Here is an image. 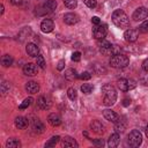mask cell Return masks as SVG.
Masks as SVG:
<instances>
[{"label":"cell","mask_w":148,"mask_h":148,"mask_svg":"<svg viewBox=\"0 0 148 148\" xmlns=\"http://www.w3.org/2000/svg\"><path fill=\"white\" fill-rule=\"evenodd\" d=\"M102 92H103V103L106 106H111L116 103L117 101V91L113 86L110 83H106L102 87Z\"/></svg>","instance_id":"cell-1"},{"label":"cell","mask_w":148,"mask_h":148,"mask_svg":"<svg viewBox=\"0 0 148 148\" xmlns=\"http://www.w3.org/2000/svg\"><path fill=\"white\" fill-rule=\"evenodd\" d=\"M112 22L116 27L120 28V29H124V28H127L130 25V20H128V16L126 15V13L123 10V9H116L113 13H112Z\"/></svg>","instance_id":"cell-2"},{"label":"cell","mask_w":148,"mask_h":148,"mask_svg":"<svg viewBox=\"0 0 148 148\" xmlns=\"http://www.w3.org/2000/svg\"><path fill=\"white\" fill-rule=\"evenodd\" d=\"M128 62H130V58L121 53L113 54L110 59V65L111 67H114V68H124L128 65Z\"/></svg>","instance_id":"cell-3"},{"label":"cell","mask_w":148,"mask_h":148,"mask_svg":"<svg viewBox=\"0 0 148 148\" xmlns=\"http://www.w3.org/2000/svg\"><path fill=\"white\" fill-rule=\"evenodd\" d=\"M128 143L132 147H139L142 143V134L138 130H132L128 134Z\"/></svg>","instance_id":"cell-4"},{"label":"cell","mask_w":148,"mask_h":148,"mask_svg":"<svg viewBox=\"0 0 148 148\" xmlns=\"http://www.w3.org/2000/svg\"><path fill=\"white\" fill-rule=\"evenodd\" d=\"M56 8H57V1L56 0H47L43 6L36 8L37 9L36 13H37V15H43V14L53 12Z\"/></svg>","instance_id":"cell-5"},{"label":"cell","mask_w":148,"mask_h":148,"mask_svg":"<svg viewBox=\"0 0 148 148\" xmlns=\"http://www.w3.org/2000/svg\"><path fill=\"white\" fill-rule=\"evenodd\" d=\"M132 17L134 21H143L148 17V9L146 7H139L134 10Z\"/></svg>","instance_id":"cell-6"},{"label":"cell","mask_w":148,"mask_h":148,"mask_svg":"<svg viewBox=\"0 0 148 148\" xmlns=\"http://www.w3.org/2000/svg\"><path fill=\"white\" fill-rule=\"evenodd\" d=\"M108 34V29H106V25H96L94 29H92V36L96 38V39H104V37L106 36Z\"/></svg>","instance_id":"cell-7"},{"label":"cell","mask_w":148,"mask_h":148,"mask_svg":"<svg viewBox=\"0 0 148 148\" xmlns=\"http://www.w3.org/2000/svg\"><path fill=\"white\" fill-rule=\"evenodd\" d=\"M138 37H139V30H136V29H127L124 34V38L128 43L135 42L138 39Z\"/></svg>","instance_id":"cell-8"},{"label":"cell","mask_w":148,"mask_h":148,"mask_svg":"<svg viewBox=\"0 0 148 148\" xmlns=\"http://www.w3.org/2000/svg\"><path fill=\"white\" fill-rule=\"evenodd\" d=\"M103 116H104V118H105L106 120H109V121H111V123H113V124H116V123H118V121L120 120L119 116H118L114 111H112V110H110V109L104 110V111H103Z\"/></svg>","instance_id":"cell-9"},{"label":"cell","mask_w":148,"mask_h":148,"mask_svg":"<svg viewBox=\"0 0 148 148\" xmlns=\"http://www.w3.org/2000/svg\"><path fill=\"white\" fill-rule=\"evenodd\" d=\"M79 21H80V17L75 13H67V14L64 15V22L66 24H68V25L76 24Z\"/></svg>","instance_id":"cell-10"},{"label":"cell","mask_w":148,"mask_h":148,"mask_svg":"<svg viewBox=\"0 0 148 148\" xmlns=\"http://www.w3.org/2000/svg\"><path fill=\"white\" fill-rule=\"evenodd\" d=\"M53 28H54V23H53V21L50 20V18H45V20H43L42 23H40V30H42L43 32H45V34L51 32V31L53 30Z\"/></svg>","instance_id":"cell-11"},{"label":"cell","mask_w":148,"mask_h":148,"mask_svg":"<svg viewBox=\"0 0 148 148\" xmlns=\"http://www.w3.org/2000/svg\"><path fill=\"white\" fill-rule=\"evenodd\" d=\"M37 67L38 66H36L35 64H31V62L25 64L23 66V73L28 76H34V75L37 74Z\"/></svg>","instance_id":"cell-12"},{"label":"cell","mask_w":148,"mask_h":148,"mask_svg":"<svg viewBox=\"0 0 148 148\" xmlns=\"http://www.w3.org/2000/svg\"><path fill=\"white\" fill-rule=\"evenodd\" d=\"M25 51H27L28 56H30V57H36L37 58L38 54H39V49L34 43H28L27 46H25Z\"/></svg>","instance_id":"cell-13"},{"label":"cell","mask_w":148,"mask_h":148,"mask_svg":"<svg viewBox=\"0 0 148 148\" xmlns=\"http://www.w3.org/2000/svg\"><path fill=\"white\" fill-rule=\"evenodd\" d=\"M47 121L51 126H59L61 124V117L58 113H50L47 117Z\"/></svg>","instance_id":"cell-14"},{"label":"cell","mask_w":148,"mask_h":148,"mask_svg":"<svg viewBox=\"0 0 148 148\" xmlns=\"http://www.w3.org/2000/svg\"><path fill=\"white\" fill-rule=\"evenodd\" d=\"M90 128L92 132L97 133V134H101L104 132V125L99 121V120H92L90 123Z\"/></svg>","instance_id":"cell-15"},{"label":"cell","mask_w":148,"mask_h":148,"mask_svg":"<svg viewBox=\"0 0 148 148\" xmlns=\"http://www.w3.org/2000/svg\"><path fill=\"white\" fill-rule=\"evenodd\" d=\"M25 90L29 94H37L39 91V84L35 81H29L25 84Z\"/></svg>","instance_id":"cell-16"},{"label":"cell","mask_w":148,"mask_h":148,"mask_svg":"<svg viewBox=\"0 0 148 148\" xmlns=\"http://www.w3.org/2000/svg\"><path fill=\"white\" fill-rule=\"evenodd\" d=\"M37 105H38L40 109H43V110H47V109H50V106H51V102H50L45 96H39L38 99H37Z\"/></svg>","instance_id":"cell-17"},{"label":"cell","mask_w":148,"mask_h":148,"mask_svg":"<svg viewBox=\"0 0 148 148\" xmlns=\"http://www.w3.org/2000/svg\"><path fill=\"white\" fill-rule=\"evenodd\" d=\"M28 125H29V120H28V118H25V117H17V118L15 119V126H16L17 128H20V130L27 128Z\"/></svg>","instance_id":"cell-18"},{"label":"cell","mask_w":148,"mask_h":148,"mask_svg":"<svg viewBox=\"0 0 148 148\" xmlns=\"http://www.w3.org/2000/svg\"><path fill=\"white\" fill-rule=\"evenodd\" d=\"M119 141H120V136H119L118 132H117V133H113V134L110 135V138H109V140H108V146H109L110 148H114V147L118 146Z\"/></svg>","instance_id":"cell-19"},{"label":"cell","mask_w":148,"mask_h":148,"mask_svg":"<svg viewBox=\"0 0 148 148\" xmlns=\"http://www.w3.org/2000/svg\"><path fill=\"white\" fill-rule=\"evenodd\" d=\"M61 146L62 147H77V142L72 136H65L61 139Z\"/></svg>","instance_id":"cell-20"},{"label":"cell","mask_w":148,"mask_h":148,"mask_svg":"<svg viewBox=\"0 0 148 148\" xmlns=\"http://www.w3.org/2000/svg\"><path fill=\"white\" fill-rule=\"evenodd\" d=\"M77 77H79V75H77V73H76V71L74 68H68L65 72V79L68 80V81H74Z\"/></svg>","instance_id":"cell-21"},{"label":"cell","mask_w":148,"mask_h":148,"mask_svg":"<svg viewBox=\"0 0 148 148\" xmlns=\"http://www.w3.org/2000/svg\"><path fill=\"white\" fill-rule=\"evenodd\" d=\"M117 86H118V88L121 91H128V82H127V79H124V77L119 79L117 81Z\"/></svg>","instance_id":"cell-22"},{"label":"cell","mask_w":148,"mask_h":148,"mask_svg":"<svg viewBox=\"0 0 148 148\" xmlns=\"http://www.w3.org/2000/svg\"><path fill=\"white\" fill-rule=\"evenodd\" d=\"M32 130L37 133H42L44 131V125L39 119H35L32 123Z\"/></svg>","instance_id":"cell-23"},{"label":"cell","mask_w":148,"mask_h":148,"mask_svg":"<svg viewBox=\"0 0 148 148\" xmlns=\"http://www.w3.org/2000/svg\"><path fill=\"white\" fill-rule=\"evenodd\" d=\"M12 64H13V58H12V56H9V54H3L2 58H1V65H2L3 67H9Z\"/></svg>","instance_id":"cell-24"},{"label":"cell","mask_w":148,"mask_h":148,"mask_svg":"<svg viewBox=\"0 0 148 148\" xmlns=\"http://www.w3.org/2000/svg\"><path fill=\"white\" fill-rule=\"evenodd\" d=\"M6 147L7 148H20L21 142L17 139H8L6 142Z\"/></svg>","instance_id":"cell-25"},{"label":"cell","mask_w":148,"mask_h":148,"mask_svg":"<svg viewBox=\"0 0 148 148\" xmlns=\"http://www.w3.org/2000/svg\"><path fill=\"white\" fill-rule=\"evenodd\" d=\"M59 141H60V136H58V135L52 136V138L45 143V147H46V148H47V147H53V146H56Z\"/></svg>","instance_id":"cell-26"},{"label":"cell","mask_w":148,"mask_h":148,"mask_svg":"<svg viewBox=\"0 0 148 148\" xmlns=\"http://www.w3.org/2000/svg\"><path fill=\"white\" fill-rule=\"evenodd\" d=\"M92 89H94V87H92L90 83H83V84L81 86V91H82L83 94H90V92L92 91Z\"/></svg>","instance_id":"cell-27"},{"label":"cell","mask_w":148,"mask_h":148,"mask_svg":"<svg viewBox=\"0 0 148 148\" xmlns=\"http://www.w3.org/2000/svg\"><path fill=\"white\" fill-rule=\"evenodd\" d=\"M64 3L67 8L69 9H74L77 6V0H64Z\"/></svg>","instance_id":"cell-28"},{"label":"cell","mask_w":148,"mask_h":148,"mask_svg":"<svg viewBox=\"0 0 148 148\" xmlns=\"http://www.w3.org/2000/svg\"><path fill=\"white\" fill-rule=\"evenodd\" d=\"M67 96H68V98H69V99L74 101V99L77 97L76 90H75L74 88H68V89H67Z\"/></svg>","instance_id":"cell-29"},{"label":"cell","mask_w":148,"mask_h":148,"mask_svg":"<svg viewBox=\"0 0 148 148\" xmlns=\"http://www.w3.org/2000/svg\"><path fill=\"white\" fill-rule=\"evenodd\" d=\"M31 102H32V98L31 97H29V98H25L21 104H20V106H18V109L20 110H24V109H27L30 104H31Z\"/></svg>","instance_id":"cell-30"},{"label":"cell","mask_w":148,"mask_h":148,"mask_svg":"<svg viewBox=\"0 0 148 148\" xmlns=\"http://www.w3.org/2000/svg\"><path fill=\"white\" fill-rule=\"evenodd\" d=\"M45 60H44V57L43 56H40V54H38V57H37V66L38 67H40L42 69H44L45 68Z\"/></svg>","instance_id":"cell-31"},{"label":"cell","mask_w":148,"mask_h":148,"mask_svg":"<svg viewBox=\"0 0 148 148\" xmlns=\"http://www.w3.org/2000/svg\"><path fill=\"white\" fill-rule=\"evenodd\" d=\"M114 130H116V132H120V133H123L124 132V130H125V125L124 124H121L120 123V120L118 121V123H116L114 124Z\"/></svg>","instance_id":"cell-32"},{"label":"cell","mask_w":148,"mask_h":148,"mask_svg":"<svg viewBox=\"0 0 148 148\" xmlns=\"http://www.w3.org/2000/svg\"><path fill=\"white\" fill-rule=\"evenodd\" d=\"M139 30L141 31V32H148V20H145L142 23H141V25H140V28H139Z\"/></svg>","instance_id":"cell-33"},{"label":"cell","mask_w":148,"mask_h":148,"mask_svg":"<svg viewBox=\"0 0 148 148\" xmlns=\"http://www.w3.org/2000/svg\"><path fill=\"white\" fill-rule=\"evenodd\" d=\"M127 82H128V90H132L136 87V81L133 80V79H127Z\"/></svg>","instance_id":"cell-34"},{"label":"cell","mask_w":148,"mask_h":148,"mask_svg":"<svg viewBox=\"0 0 148 148\" xmlns=\"http://www.w3.org/2000/svg\"><path fill=\"white\" fill-rule=\"evenodd\" d=\"M98 46H99V49H102V47H110V46H112V45H111V43H110V42L102 39V42H99V43H98Z\"/></svg>","instance_id":"cell-35"},{"label":"cell","mask_w":148,"mask_h":148,"mask_svg":"<svg viewBox=\"0 0 148 148\" xmlns=\"http://www.w3.org/2000/svg\"><path fill=\"white\" fill-rule=\"evenodd\" d=\"M79 77H80L81 80H89V79L91 77V74H90L89 72H83V73H81V74L79 75Z\"/></svg>","instance_id":"cell-36"},{"label":"cell","mask_w":148,"mask_h":148,"mask_svg":"<svg viewBox=\"0 0 148 148\" xmlns=\"http://www.w3.org/2000/svg\"><path fill=\"white\" fill-rule=\"evenodd\" d=\"M7 90H9V84H8L6 81H3V82L1 83V92H2V94H6Z\"/></svg>","instance_id":"cell-37"},{"label":"cell","mask_w":148,"mask_h":148,"mask_svg":"<svg viewBox=\"0 0 148 148\" xmlns=\"http://www.w3.org/2000/svg\"><path fill=\"white\" fill-rule=\"evenodd\" d=\"M84 3H86L87 7H89V8H95L96 5H97V0H88V1H86Z\"/></svg>","instance_id":"cell-38"},{"label":"cell","mask_w":148,"mask_h":148,"mask_svg":"<svg viewBox=\"0 0 148 148\" xmlns=\"http://www.w3.org/2000/svg\"><path fill=\"white\" fill-rule=\"evenodd\" d=\"M80 59H81V53L79 51H76L72 54V60L73 61H80Z\"/></svg>","instance_id":"cell-39"},{"label":"cell","mask_w":148,"mask_h":148,"mask_svg":"<svg viewBox=\"0 0 148 148\" xmlns=\"http://www.w3.org/2000/svg\"><path fill=\"white\" fill-rule=\"evenodd\" d=\"M64 67H65V60H60V61L58 62V66H57L58 71H61V69H64Z\"/></svg>","instance_id":"cell-40"},{"label":"cell","mask_w":148,"mask_h":148,"mask_svg":"<svg viewBox=\"0 0 148 148\" xmlns=\"http://www.w3.org/2000/svg\"><path fill=\"white\" fill-rule=\"evenodd\" d=\"M91 22H92L94 24H96V25L101 24V20H99V17H97V16H94V17L91 18Z\"/></svg>","instance_id":"cell-41"},{"label":"cell","mask_w":148,"mask_h":148,"mask_svg":"<svg viewBox=\"0 0 148 148\" xmlns=\"http://www.w3.org/2000/svg\"><path fill=\"white\" fill-rule=\"evenodd\" d=\"M142 68H143V71H145V72H147V73H148V58L142 62Z\"/></svg>","instance_id":"cell-42"},{"label":"cell","mask_w":148,"mask_h":148,"mask_svg":"<svg viewBox=\"0 0 148 148\" xmlns=\"http://www.w3.org/2000/svg\"><path fill=\"white\" fill-rule=\"evenodd\" d=\"M130 104H131V99L130 98H124L123 99V105L124 106H128Z\"/></svg>","instance_id":"cell-43"},{"label":"cell","mask_w":148,"mask_h":148,"mask_svg":"<svg viewBox=\"0 0 148 148\" xmlns=\"http://www.w3.org/2000/svg\"><path fill=\"white\" fill-rule=\"evenodd\" d=\"M94 143H95V145H97V146H103V145H104V142H103V140H102V139H99V140H95V141H94Z\"/></svg>","instance_id":"cell-44"},{"label":"cell","mask_w":148,"mask_h":148,"mask_svg":"<svg viewBox=\"0 0 148 148\" xmlns=\"http://www.w3.org/2000/svg\"><path fill=\"white\" fill-rule=\"evenodd\" d=\"M21 1H22V0H10V2H12L13 5H20Z\"/></svg>","instance_id":"cell-45"},{"label":"cell","mask_w":148,"mask_h":148,"mask_svg":"<svg viewBox=\"0 0 148 148\" xmlns=\"http://www.w3.org/2000/svg\"><path fill=\"white\" fill-rule=\"evenodd\" d=\"M3 14V5H0V15Z\"/></svg>","instance_id":"cell-46"},{"label":"cell","mask_w":148,"mask_h":148,"mask_svg":"<svg viewBox=\"0 0 148 148\" xmlns=\"http://www.w3.org/2000/svg\"><path fill=\"white\" fill-rule=\"evenodd\" d=\"M146 135H147V138H148V126L146 127Z\"/></svg>","instance_id":"cell-47"},{"label":"cell","mask_w":148,"mask_h":148,"mask_svg":"<svg viewBox=\"0 0 148 148\" xmlns=\"http://www.w3.org/2000/svg\"><path fill=\"white\" fill-rule=\"evenodd\" d=\"M83 1H84V2H86V1H88V0H83Z\"/></svg>","instance_id":"cell-48"}]
</instances>
